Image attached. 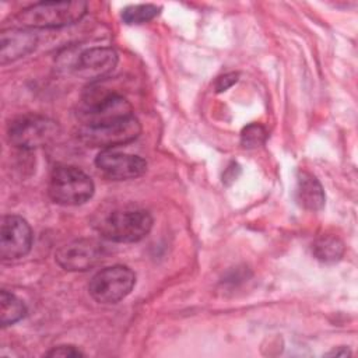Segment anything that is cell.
<instances>
[{"mask_svg":"<svg viewBox=\"0 0 358 358\" xmlns=\"http://www.w3.org/2000/svg\"><path fill=\"white\" fill-rule=\"evenodd\" d=\"M103 257V248L95 239H76L57 249L55 260L67 271H87Z\"/></svg>","mask_w":358,"mask_h":358,"instance_id":"8","label":"cell"},{"mask_svg":"<svg viewBox=\"0 0 358 358\" xmlns=\"http://www.w3.org/2000/svg\"><path fill=\"white\" fill-rule=\"evenodd\" d=\"M117 64V53L108 46L90 48L81 52L76 60L74 71L78 77L98 81L108 76Z\"/></svg>","mask_w":358,"mask_h":358,"instance_id":"10","label":"cell"},{"mask_svg":"<svg viewBox=\"0 0 358 358\" xmlns=\"http://www.w3.org/2000/svg\"><path fill=\"white\" fill-rule=\"evenodd\" d=\"M238 81V74L236 73H228L217 78L215 81V90L217 92H222L228 90L231 85H234Z\"/></svg>","mask_w":358,"mask_h":358,"instance_id":"18","label":"cell"},{"mask_svg":"<svg viewBox=\"0 0 358 358\" xmlns=\"http://www.w3.org/2000/svg\"><path fill=\"white\" fill-rule=\"evenodd\" d=\"M267 138V131L262 124L250 123L241 133V143L245 148H256L264 144Z\"/></svg>","mask_w":358,"mask_h":358,"instance_id":"16","label":"cell"},{"mask_svg":"<svg viewBox=\"0 0 358 358\" xmlns=\"http://www.w3.org/2000/svg\"><path fill=\"white\" fill-rule=\"evenodd\" d=\"M88 10L83 0L41 1L22 8L14 17V27L24 29L62 28L80 21Z\"/></svg>","mask_w":358,"mask_h":358,"instance_id":"1","label":"cell"},{"mask_svg":"<svg viewBox=\"0 0 358 358\" xmlns=\"http://www.w3.org/2000/svg\"><path fill=\"white\" fill-rule=\"evenodd\" d=\"M59 134L55 120L41 115H24L10 122L7 136L10 143L20 150H35L46 145Z\"/></svg>","mask_w":358,"mask_h":358,"instance_id":"4","label":"cell"},{"mask_svg":"<svg viewBox=\"0 0 358 358\" xmlns=\"http://www.w3.org/2000/svg\"><path fill=\"white\" fill-rule=\"evenodd\" d=\"M351 352H350V350L348 348H345V347H338L337 350L334 348L333 351H330L327 355H336V357H347V355H350Z\"/></svg>","mask_w":358,"mask_h":358,"instance_id":"19","label":"cell"},{"mask_svg":"<svg viewBox=\"0 0 358 358\" xmlns=\"http://www.w3.org/2000/svg\"><path fill=\"white\" fill-rule=\"evenodd\" d=\"M46 357H71V358H77V357H84V352L78 348H76L74 345H57L53 347L52 350H49L46 354Z\"/></svg>","mask_w":358,"mask_h":358,"instance_id":"17","label":"cell"},{"mask_svg":"<svg viewBox=\"0 0 358 358\" xmlns=\"http://www.w3.org/2000/svg\"><path fill=\"white\" fill-rule=\"evenodd\" d=\"M48 193L57 204L80 206L92 197L94 182L77 166L57 165L50 173Z\"/></svg>","mask_w":358,"mask_h":358,"instance_id":"3","label":"cell"},{"mask_svg":"<svg viewBox=\"0 0 358 358\" xmlns=\"http://www.w3.org/2000/svg\"><path fill=\"white\" fill-rule=\"evenodd\" d=\"M27 313V308L24 302L17 298L14 294L7 289L0 291V323L1 327H7L10 324L21 320Z\"/></svg>","mask_w":358,"mask_h":358,"instance_id":"14","label":"cell"},{"mask_svg":"<svg viewBox=\"0 0 358 358\" xmlns=\"http://www.w3.org/2000/svg\"><path fill=\"white\" fill-rule=\"evenodd\" d=\"M136 284L134 271L123 264L99 270L90 281V295L99 303H117L124 299Z\"/></svg>","mask_w":358,"mask_h":358,"instance_id":"5","label":"cell"},{"mask_svg":"<svg viewBox=\"0 0 358 358\" xmlns=\"http://www.w3.org/2000/svg\"><path fill=\"white\" fill-rule=\"evenodd\" d=\"M95 165L105 176L115 180L136 179L147 171V162L141 157L113 148L101 150L95 158Z\"/></svg>","mask_w":358,"mask_h":358,"instance_id":"9","label":"cell"},{"mask_svg":"<svg viewBox=\"0 0 358 358\" xmlns=\"http://www.w3.org/2000/svg\"><path fill=\"white\" fill-rule=\"evenodd\" d=\"M152 217L144 208H117L96 222L102 238L117 243H133L145 238L152 228Z\"/></svg>","mask_w":358,"mask_h":358,"instance_id":"2","label":"cell"},{"mask_svg":"<svg viewBox=\"0 0 358 358\" xmlns=\"http://www.w3.org/2000/svg\"><path fill=\"white\" fill-rule=\"evenodd\" d=\"M159 8L154 4H136L129 6L122 11V20L129 24H144L158 15Z\"/></svg>","mask_w":358,"mask_h":358,"instance_id":"15","label":"cell"},{"mask_svg":"<svg viewBox=\"0 0 358 358\" xmlns=\"http://www.w3.org/2000/svg\"><path fill=\"white\" fill-rule=\"evenodd\" d=\"M344 250L345 248L343 241L334 235H322L312 243L313 256L319 262L327 264L338 262L343 257Z\"/></svg>","mask_w":358,"mask_h":358,"instance_id":"13","label":"cell"},{"mask_svg":"<svg viewBox=\"0 0 358 358\" xmlns=\"http://www.w3.org/2000/svg\"><path fill=\"white\" fill-rule=\"evenodd\" d=\"M140 133V122L136 116H130L99 126H81L78 130V137L91 147L109 150L136 140Z\"/></svg>","mask_w":358,"mask_h":358,"instance_id":"6","label":"cell"},{"mask_svg":"<svg viewBox=\"0 0 358 358\" xmlns=\"http://www.w3.org/2000/svg\"><path fill=\"white\" fill-rule=\"evenodd\" d=\"M32 246V229L20 215H4L0 224V257L13 262L24 257Z\"/></svg>","mask_w":358,"mask_h":358,"instance_id":"7","label":"cell"},{"mask_svg":"<svg viewBox=\"0 0 358 358\" xmlns=\"http://www.w3.org/2000/svg\"><path fill=\"white\" fill-rule=\"evenodd\" d=\"M38 38L29 29L11 27L0 34V63L7 64L31 53Z\"/></svg>","mask_w":358,"mask_h":358,"instance_id":"11","label":"cell"},{"mask_svg":"<svg viewBox=\"0 0 358 358\" xmlns=\"http://www.w3.org/2000/svg\"><path fill=\"white\" fill-rule=\"evenodd\" d=\"M295 194L298 203L309 211H317L324 206L323 187L317 178L308 171L298 172Z\"/></svg>","mask_w":358,"mask_h":358,"instance_id":"12","label":"cell"}]
</instances>
